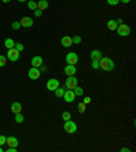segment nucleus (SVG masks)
Returning <instances> with one entry per match:
<instances>
[{"mask_svg": "<svg viewBox=\"0 0 136 152\" xmlns=\"http://www.w3.org/2000/svg\"><path fill=\"white\" fill-rule=\"evenodd\" d=\"M48 7H49L48 0H40V1H37V8H38V10H41V11L46 10Z\"/></svg>", "mask_w": 136, "mask_h": 152, "instance_id": "f3484780", "label": "nucleus"}, {"mask_svg": "<svg viewBox=\"0 0 136 152\" xmlns=\"http://www.w3.org/2000/svg\"><path fill=\"white\" fill-rule=\"evenodd\" d=\"M116 30H117L118 36H121V37H127V36L131 34V28L128 25H125V23H120Z\"/></svg>", "mask_w": 136, "mask_h": 152, "instance_id": "f03ea898", "label": "nucleus"}, {"mask_svg": "<svg viewBox=\"0 0 136 152\" xmlns=\"http://www.w3.org/2000/svg\"><path fill=\"white\" fill-rule=\"evenodd\" d=\"M106 1L109 6H117V4L120 3V0H106Z\"/></svg>", "mask_w": 136, "mask_h": 152, "instance_id": "7c9ffc66", "label": "nucleus"}, {"mask_svg": "<svg viewBox=\"0 0 136 152\" xmlns=\"http://www.w3.org/2000/svg\"><path fill=\"white\" fill-rule=\"evenodd\" d=\"M64 130H66L67 133L74 134L75 132L78 130V125L74 122V121H71V119H68V121H66V122H64Z\"/></svg>", "mask_w": 136, "mask_h": 152, "instance_id": "7ed1b4c3", "label": "nucleus"}, {"mask_svg": "<svg viewBox=\"0 0 136 152\" xmlns=\"http://www.w3.org/2000/svg\"><path fill=\"white\" fill-rule=\"evenodd\" d=\"M64 73H66L67 75H75L76 74V67H75V64H68V66L64 67Z\"/></svg>", "mask_w": 136, "mask_h": 152, "instance_id": "ddd939ff", "label": "nucleus"}, {"mask_svg": "<svg viewBox=\"0 0 136 152\" xmlns=\"http://www.w3.org/2000/svg\"><path fill=\"white\" fill-rule=\"evenodd\" d=\"M11 28H12L14 30H18L19 28H21V21H15V22H12Z\"/></svg>", "mask_w": 136, "mask_h": 152, "instance_id": "cd10ccee", "label": "nucleus"}, {"mask_svg": "<svg viewBox=\"0 0 136 152\" xmlns=\"http://www.w3.org/2000/svg\"><path fill=\"white\" fill-rule=\"evenodd\" d=\"M15 121L18 123H23V121H25V118H23L22 112H18V114H15Z\"/></svg>", "mask_w": 136, "mask_h": 152, "instance_id": "4be33fe9", "label": "nucleus"}, {"mask_svg": "<svg viewBox=\"0 0 136 152\" xmlns=\"http://www.w3.org/2000/svg\"><path fill=\"white\" fill-rule=\"evenodd\" d=\"M90 58H91V60H98L102 58V54H101V51L99 49H94V51H91V54H90Z\"/></svg>", "mask_w": 136, "mask_h": 152, "instance_id": "dca6fc26", "label": "nucleus"}, {"mask_svg": "<svg viewBox=\"0 0 136 152\" xmlns=\"http://www.w3.org/2000/svg\"><path fill=\"white\" fill-rule=\"evenodd\" d=\"M44 63V59H42V56H34L33 59H31V66L33 67H41Z\"/></svg>", "mask_w": 136, "mask_h": 152, "instance_id": "f8f14e48", "label": "nucleus"}, {"mask_svg": "<svg viewBox=\"0 0 136 152\" xmlns=\"http://www.w3.org/2000/svg\"><path fill=\"white\" fill-rule=\"evenodd\" d=\"M121 152H129V149H128V148H122Z\"/></svg>", "mask_w": 136, "mask_h": 152, "instance_id": "c9c22d12", "label": "nucleus"}, {"mask_svg": "<svg viewBox=\"0 0 136 152\" xmlns=\"http://www.w3.org/2000/svg\"><path fill=\"white\" fill-rule=\"evenodd\" d=\"M18 1H21V3H23V1H27V0H18Z\"/></svg>", "mask_w": 136, "mask_h": 152, "instance_id": "4c0bfd02", "label": "nucleus"}, {"mask_svg": "<svg viewBox=\"0 0 136 152\" xmlns=\"http://www.w3.org/2000/svg\"><path fill=\"white\" fill-rule=\"evenodd\" d=\"M78 110H79V112H80V114H83V112L86 111V104L85 103H80L79 106H78Z\"/></svg>", "mask_w": 136, "mask_h": 152, "instance_id": "c85d7f7f", "label": "nucleus"}, {"mask_svg": "<svg viewBox=\"0 0 136 152\" xmlns=\"http://www.w3.org/2000/svg\"><path fill=\"white\" fill-rule=\"evenodd\" d=\"M90 101H91V97H85V101H83V103H85V104H88V103H90Z\"/></svg>", "mask_w": 136, "mask_h": 152, "instance_id": "72a5a7b5", "label": "nucleus"}, {"mask_svg": "<svg viewBox=\"0 0 136 152\" xmlns=\"http://www.w3.org/2000/svg\"><path fill=\"white\" fill-rule=\"evenodd\" d=\"M75 93L72 89H67L66 92H64V95H63V99L67 101V103H72V101L75 100Z\"/></svg>", "mask_w": 136, "mask_h": 152, "instance_id": "0eeeda50", "label": "nucleus"}, {"mask_svg": "<svg viewBox=\"0 0 136 152\" xmlns=\"http://www.w3.org/2000/svg\"><path fill=\"white\" fill-rule=\"evenodd\" d=\"M19 54L21 52L18 51V49H15V48H10V49H7V58L8 60H11V62H16V60L19 59Z\"/></svg>", "mask_w": 136, "mask_h": 152, "instance_id": "20e7f679", "label": "nucleus"}, {"mask_svg": "<svg viewBox=\"0 0 136 152\" xmlns=\"http://www.w3.org/2000/svg\"><path fill=\"white\" fill-rule=\"evenodd\" d=\"M53 92H55L56 97H63V95H64V92H66V89H64V88H60V86H59V88H56Z\"/></svg>", "mask_w": 136, "mask_h": 152, "instance_id": "aec40b11", "label": "nucleus"}, {"mask_svg": "<svg viewBox=\"0 0 136 152\" xmlns=\"http://www.w3.org/2000/svg\"><path fill=\"white\" fill-rule=\"evenodd\" d=\"M11 111L14 112V114L21 112V111H22V104L19 103V101H14V103L11 104Z\"/></svg>", "mask_w": 136, "mask_h": 152, "instance_id": "4468645a", "label": "nucleus"}, {"mask_svg": "<svg viewBox=\"0 0 136 152\" xmlns=\"http://www.w3.org/2000/svg\"><path fill=\"white\" fill-rule=\"evenodd\" d=\"M34 15H36V17H37V18H40L41 15H42V11H41V10H34Z\"/></svg>", "mask_w": 136, "mask_h": 152, "instance_id": "2f4dec72", "label": "nucleus"}, {"mask_svg": "<svg viewBox=\"0 0 136 152\" xmlns=\"http://www.w3.org/2000/svg\"><path fill=\"white\" fill-rule=\"evenodd\" d=\"M75 86H78V78L75 75H68L66 80V88L74 89Z\"/></svg>", "mask_w": 136, "mask_h": 152, "instance_id": "423d86ee", "label": "nucleus"}, {"mask_svg": "<svg viewBox=\"0 0 136 152\" xmlns=\"http://www.w3.org/2000/svg\"><path fill=\"white\" fill-rule=\"evenodd\" d=\"M80 41H82L80 36H74L72 37V44H80Z\"/></svg>", "mask_w": 136, "mask_h": 152, "instance_id": "bb28decb", "label": "nucleus"}, {"mask_svg": "<svg viewBox=\"0 0 136 152\" xmlns=\"http://www.w3.org/2000/svg\"><path fill=\"white\" fill-rule=\"evenodd\" d=\"M61 45L63 47H66V48L71 47V45H72V37H70V36H64V37L61 38Z\"/></svg>", "mask_w": 136, "mask_h": 152, "instance_id": "2eb2a0df", "label": "nucleus"}, {"mask_svg": "<svg viewBox=\"0 0 136 152\" xmlns=\"http://www.w3.org/2000/svg\"><path fill=\"white\" fill-rule=\"evenodd\" d=\"M1 1H3V3H10L11 0H1Z\"/></svg>", "mask_w": 136, "mask_h": 152, "instance_id": "e433bc0d", "label": "nucleus"}, {"mask_svg": "<svg viewBox=\"0 0 136 152\" xmlns=\"http://www.w3.org/2000/svg\"><path fill=\"white\" fill-rule=\"evenodd\" d=\"M0 152H3V148H1V145H0Z\"/></svg>", "mask_w": 136, "mask_h": 152, "instance_id": "58836bf2", "label": "nucleus"}, {"mask_svg": "<svg viewBox=\"0 0 136 152\" xmlns=\"http://www.w3.org/2000/svg\"><path fill=\"white\" fill-rule=\"evenodd\" d=\"M60 86V82H59V80H56V78H51L48 82H46V89L48 90H55L56 88H59Z\"/></svg>", "mask_w": 136, "mask_h": 152, "instance_id": "6e6552de", "label": "nucleus"}, {"mask_svg": "<svg viewBox=\"0 0 136 152\" xmlns=\"http://www.w3.org/2000/svg\"><path fill=\"white\" fill-rule=\"evenodd\" d=\"M7 64V58L4 55H0V67H4Z\"/></svg>", "mask_w": 136, "mask_h": 152, "instance_id": "393cba45", "label": "nucleus"}, {"mask_svg": "<svg viewBox=\"0 0 136 152\" xmlns=\"http://www.w3.org/2000/svg\"><path fill=\"white\" fill-rule=\"evenodd\" d=\"M91 67L94 69V70L99 69V62H98V60H93V62H91Z\"/></svg>", "mask_w": 136, "mask_h": 152, "instance_id": "c756f323", "label": "nucleus"}, {"mask_svg": "<svg viewBox=\"0 0 136 152\" xmlns=\"http://www.w3.org/2000/svg\"><path fill=\"white\" fill-rule=\"evenodd\" d=\"M4 45H6V48L7 49H10V48H14V45H15V41L12 40V38H6L4 40Z\"/></svg>", "mask_w": 136, "mask_h": 152, "instance_id": "6ab92c4d", "label": "nucleus"}, {"mask_svg": "<svg viewBox=\"0 0 136 152\" xmlns=\"http://www.w3.org/2000/svg\"><path fill=\"white\" fill-rule=\"evenodd\" d=\"M33 23H34V21L30 17H23L21 19V26H23V28H31Z\"/></svg>", "mask_w": 136, "mask_h": 152, "instance_id": "9b49d317", "label": "nucleus"}, {"mask_svg": "<svg viewBox=\"0 0 136 152\" xmlns=\"http://www.w3.org/2000/svg\"><path fill=\"white\" fill-rule=\"evenodd\" d=\"M6 144H7L8 147H15V148H18L19 140L16 137H14V136H10V137L6 138Z\"/></svg>", "mask_w": 136, "mask_h": 152, "instance_id": "9d476101", "label": "nucleus"}, {"mask_svg": "<svg viewBox=\"0 0 136 152\" xmlns=\"http://www.w3.org/2000/svg\"><path fill=\"white\" fill-rule=\"evenodd\" d=\"M27 75L30 77V80H38L41 77V71L38 67H31L29 70V73H27Z\"/></svg>", "mask_w": 136, "mask_h": 152, "instance_id": "1a4fd4ad", "label": "nucleus"}, {"mask_svg": "<svg viewBox=\"0 0 136 152\" xmlns=\"http://www.w3.org/2000/svg\"><path fill=\"white\" fill-rule=\"evenodd\" d=\"M6 136H0V145H4L6 144Z\"/></svg>", "mask_w": 136, "mask_h": 152, "instance_id": "473e14b6", "label": "nucleus"}, {"mask_svg": "<svg viewBox=\"0 0 136 152\" xmlns=\"http://www.w3.org/2000/svg\"><path fill=\"white\" fill-rule=\"evenodd\" d=\"M27 7L30 10H37V1H34V0H27Z\"/></svg>", "mask_w": 136, "mask_h": 152, "instance_id": "412c9836", "label": "nucleus"}, {"mask_svg": "<svg viewBox=\"0 0 136 152\" xmlns=\"http://www.w3.org/2000/svg\"><path fill=\"white\" fill-rule=\"evenodd\" d=\"M72 90H74L75 96H82V95H83V89L79 88V86H75V88L72 89Z\"/></svg>", "mask_w": 136, "mask_h": 152, "instance_id": "5701e85b", "label": "nucleus"}, {"mask_svg": "<svg viewBox=\"0 0 136 152\" xmlns=\"http://www.w3.org/2000/svg\"><path fill=\"white\" fill-rule=\"evenodd\" d=\"M106 25H108V29L109 30H116L117 29V26H118V23L116 22V19H109L106 22Z\"/></svg>", "mask_w": 136, "mask_h": 152, "instance_id": "a211bd4d", "label": "nucleus"}, {"mask_svg": "<svg viewBox=\"0 0 136 152\" xmlns=\"http://www.w3.org/2000/svg\"><path fill=\"white\" fill-rule=\"evenodd\" d=\"M99 69H102L105 71H112L114 69V62L110 58H101L99 59Z\"/></svg>", "mask_w": 136, "mask_h": 152, "instance_id": "f257e3e1", "label": "nucleus"}, {"mask_svg": "<svg viewBox=\"0 0 136 152\" xmlns=\"http://www.w3.org/2000/svg\"><path fill=\"white\" fill-rule=\"evenodd\" d=\"M78 60H79V56H78L76 52H70V54H67V56H66L67 64H76Z\"/></svg>", "mask_w": 136, "mask_h": 152, "instance_id": "39448f33", "label": "nucleus"}, {"mask_svg": "<svg viewBox=\"0 0 136 152\" xmlns=\"http://www.w3.org/2000/svg\"><path fill=\"white\" fill-rule=\"evenodd\" d=\"M14 48L15 49H18L19 52H22L23 49H25V45L22 44V43H15V45H14Z\"/></svg>", "mask_w": 136, "mask_h": 152, "instance_id": "b1692460", "label": "nucleus"}, {"mask_svg": "<svg viewBox=\"0 0 136 152\" xmlns=\"http://www.w3.org/2000/svg\"><path fill=\"white\" fill-rule=\"evenodd\" d=\"M120 1H121V3H124V4H128L131 0H120Z\"/></svg>", "mask_w": 136, "mask_h": 152, "instance_id": "f704fd0d", "label": "nucleus"}, {"mask_svg": "<svg viewBox=\"0 0 136 152\" xmlns=\"http://www.w3.org/2000/svg\"><path fill=\"white\" fill-rule=\"evenodd\" d=\"M71 119V112L70 111H64L63 112V121H68Z\"/></svg>", "mask_w": 136, "mask_h": 152, "instance_id": "a878e982", "label": "nucleus"}]
</instances>
